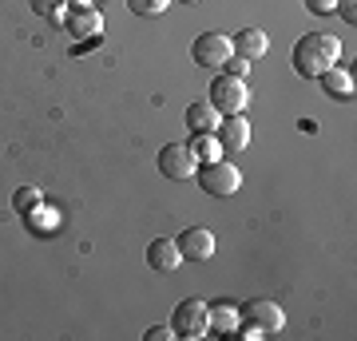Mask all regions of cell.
I'll use <instances>...</instances> for the list:
<instances>
[{
	"mask_svg": "<svg viewBox=\"0 0 357 341\" xmlns=\"http://www.w3.org/2000/svg\"><path fill=\"white\" fill-rule=\"evenodd\" d=\"M342 56V40L330 32H306V36L294 44V72L306 79H318L326 68H333Z\"/></svg>",
	"mask_w": 357,
	"mask_h": 341,
	"instance_id": "1",
	"label": "cell"
},
{
	"mask_svg": "<svg viewBox=\"0 0 357 341\" xmlns=\"http://www.w3.org/2000/svg\"><path fill=\"white\" fill-rule=\"evenodd\" d=\"M286 329V310L278 302H270V298H255V302H246L238 310V333L243 338H274Z\"/></svg>",
	"mask_w": 357,
	"mask_h": 341,
	"instance_id": "2",
	"label": "cell"
},
{
	"mask_svg": "<svg viewBox=\"0 0 357 341\" xmlns=\"http://www.w3.org/2000/svg\"><path fill=\"white\" fill-rule=\"evenodd\" d=\"M195 179H199V187L206 190V195H215V199H227V195H234V190L243 187V171L230 163V159H211V163H199L195 167Z\"/></svg>",
	"mask_w": 357,
	"mask_h": 341,
	"instance_id": "3",
	"label": "cell"
},
{
	"mask_svg": "<svg viewBox=\"0 0 357 341\" xmlns=\"http://www.w3.org/2000/svg\"><path fill=\"white\" fill-rule=\"evenodd\" d=\"M211 107H215L218 115H238L250 103V88H246L243 76H230V72H222V76H215V84H211Z\"/></svg>",
	"mask_w": 357,
	"mask_h": 341,
	"instance_id": "4",
	"label": "cell"
},
{
	"mask_svg": "<svg viewBox=\"0 0 357 341\" xmlns=\"http://www.w3.org/2000/svg\"><path fill=\"white\" fill-rule=\"evenodd\" d=\"M195 167H199V159H195V151L187 143H167V147H159V175L163 179L187 183L195 175Z\"/></svg>",
	"mask_w": 357,
	"mask_h": 341,
	"instance_id": "5",
	"label": "cell"
},
{
	"mask_svg": "<svg viewBox=\"0 0 357 341\" xmlns=\"http://www.w3.org/2000/svg\"><path fill=\"white\" fill-rule=\"evenodd\" d=\"M171 329H175V338H183V341H195V338H203V333H211V329H206V302H199V298L178 302L175 317H171Z\"/></svg>",
	"mask_w": 357,
	"mask_h": 341,
	"instance_id": "6",
	"label": "cell"
},
{
	"mask_svg": "<svg viewBox=\"0 0 357 341\" xmlns=\"http://www.w3.org/2000/svg\"><path fill=\"white\" fill-rule=\"evenodd\" d=\"M64 32L76 40V48H84V44H100L103 40L100 8H72V13L64 16Z\"/></svg>",
	"mask_w": 357,
	"mask_h": 341,
	"instance_id": "7",
	"label": "cell"
},
{
	"mask_svg": "<svg viewBox=\"0 0 357 341\" xmlns=\"http://www.w3.org/2000/svg\"><path fill=\"white\" fill-rule=\"evenodd\" d=\"M230 56H234V52H230V36H222V32H203V36H195V44H191V60L199 63V68H222Z\"/></svg>",
	"mask_w": 357,
	"mask_h": 341,
	"instance_id": "8",
	"label": "cell"
},
{
	"mask_svg": "<svg viewBox=\"0 0 357 341\" xmlns=\"http://www.w3.org/2000/svg\"><path fill=\"white\" fill-rule=\"evenodd\" d=\"M215 139L218 147H222V155H238L250 147V119H246L243 112L238 115H222L215 127Z\"/></svg>",
	"mask_w": 357,
	"mask_h": 341,
	"instance_id": "9",
	"label": "cell"
},
{
	"mask_svg": "<svg viewBox=\"0 0 357 341\" xmlns=\"http://www.w3.org/2000/svg\"><path fill=\"white\" fill-rule=\"evenodd\" d=\"M178 254H183V262L191 258V262H206V258H215V234L206 227H187L183 234L175 238Z\"/></svg>",
	"mask_w": 357,
	"mask_h": 341,
	"instance_id": "10",
	"label": "cell"
},
{
	"mask_svg": "<svg viewBox=\"0 0 357 341\" xmlns=\"http://www.w3.org/2000/svg\"><path fill=\"white\" fill-rule=\"evenodd\" d=\"M230 52H234L238 60L255 63V60H262V56L270 52V36L262 32V28H243V32L230 36Z\"/></svg>",
	"mask_w": 357,
	"mask_h": 341,
	"instance_id": "11",
	"label": "cell"
},
{
	"mask_svg": "<svg viewBox=\"0 0 357 341\" xmlns=\"http://www.w3.org/2000/svg\"><path fill=\"white\" fill-rule=\"evenodd\" d=\"M147 266L159 270V274H175L178 266H183V254H178L175 238H155L147 246Z\"/></svg>",
	"mask_w": 357,
	"mask_h": 341,
	"instance_id": "12",
	"label": "cell"
},
{
	"mask_svg": "<svg viewBox=\"0 0 357 341\" xmlns=\"http://www.w3.org/2000/svg\"><path fill=\"white\" fill-rule=\"evenodd\" d=\"M206 329H211V333H218V338L238 333V305H230V302L206 305Z\"/></svg>",
	"mask_w": 357,
	"mask_h": 341,
	"instance_id": "13",
	"label": "cell"
},
{
	"mask_svg": "<svg viewBox=\"0 0 357 341\" xmlns=\"http://www.w3.org/2000/svg\"><path fill=\"white\" fill-rule=\"evenodd\" d=\"M318 79H321V88H326V96H333V100H349V96H354V72H349V68H337V63H333V68H326Z\"/></svg>",
	"mask_w": 357,
	"mask_h": 341,
	"instance_id": "14",
	"label": "cell"
},
{
	"mask_svg": "<svg viewBox=\"0 0 357 341\" xmlns=\"http://www.w3.org/2000/svg\"><path fill=\"white\" fill-rule=\"evenodd\" d=\"M218 119H222V115H218L206 100H203V103H191V107H187V127H191V131H215Z\"/></svg>",
	"mask_w": 357,
	"mask_h": 341,
	"instance_id": "15",
	"label": "cell"
},
{
	"mask_svg": "<svg viewBox=\"0 0 357 341\" xmlns=\"http://www.w3.org/2000/svg\"><path fill=\"white\" fill-rule=\"evenodd\" d=\"M187 147L195 151V159H199V163H211V159H218V155H222V147H218V139H215V131H195Z\"/></svg>",
	"mask_w": 357,
	"mask_h": 341,
	"instance_id": "16",
	"label": "cell"
},
{
	"mask_svg": "<svg viewBox=\"0 0 357 341\" xmlns=\"http://www.w3.org/2000/svg\"><path fill=\"white\" fill-rule=\"evenodd\" d=\"M24 218H28V230H36V234H56L60 230V215L52 206H44V202H40L36 211H28Z\"/></svg>",
	"mask_w": 357,
	"mask_h": 341,
	"instance_id": "17",
	"label": "cell"
},
{
	"mask_svg": "<svg viewBox=\"0 0 357 341\" xmlns=\"http://www.w3.org/2000/svg\"><path fill=\"white\" fill-rule=\"evenodd\" d=\"M32 13H40V16H48L52 24H64V0H32Z\"/></svg>",
	"mask_w": 357,
	"mask_h": 341,
	"instance_id": "18",
	"label": "cell"
},
{
	"mask_svg": "<svg viewBox=\"0 0 357 341\" xmlns=\"http://www.w3.org/2000/svg\"><path fill=\"white\" fill-rule=\"evenodd\" d=\"M40 202H44V199H40V190H36V187H20V190L13 195V206L20 211V215H28V211H36Z\"/></svg>",
	"mask_w": 357,
	"mask_h": 341,
	"instance_id": "19",
	"label": "cell"
},
{
	"mask_svg": "<svg viewBox=\"0 0 357 341\" xmlns=\"http://www.w3.org/2000/svg\"><path fill=\"white\" fill-rule=\"evenodd\" d=\"M171 0H128V8L135 16H163Z\"/></svg>",
	"mask_w": 357,
	"mask_h": 341,
	"instance_id": "20",
	"label": "cell"
},
{
	"mask_svg": "<svg viewBox=\"0 0 357 341\" xmlns=\"http://www.w3.org/2000/svg\"><path fill=\"white\" fill-rule=\"evenodd\" d=\"M333 8H337V0H306V13L314 16H330Z\"/></svg>",
	"mask_w": 357,
	"mask_h": 341,
	"instance_id": "21",
	"label": "cell"
},
{
	"mask_svg": "<svg viewBox=\"0 0 357 341\" xmlns=\"http://www.w3.org/2000/svg\"><path fill=\"white\" fill-rule=\"evenodd\" d=\"M333 13H342L345 24H354V20H357V4H354V0H337V8H333Z\"/></svg>",
	"mask_w": 357,
	"mask_h": 341,
	"instance_id": "22",
	"label": "cell"
},
{
	"mask_svg": "<svg viewBox=\"0 0 357 341\" xmlns=\"http://www.w3.org/2000/svg\"><path fill=\"white\" fill-rule=\"evenodd\" d=\"M246 68H250V63L238 60V56H230V60L222 63V72H230V76H246Z\"/></svg>",
	"mask_w": 357,
	"mask_h": 341,
	"instance_id": "23",
	"label": "cell"
},
{
	"mask_svg": "<svg viewBox=\"0 0 357 341\" xmlns=\"http://www.w3.org/2000/svg\"><path fill=\"white\" fill-rule=\"evenodd\" d=\"M171 338H175V329L171 326H151L147 329V341H171Z\"/></svg>",
	"mask_w": 357,
	"mask_h": 341,
	"instance_id": "24",
	"label": "cell"
},
{
	"mask_svg": "<svg viewBox=\"0 0 357 341\" xmlns=\"http://www.w3.org/2000/svg\"><path fill=\"white\" fill-rule=\"evenodd\" d=\"M64 4H72V8H96L100 0H64Z\"/></svg>",
	"mask_w": 357,
	"mask_h": 341,
	"instance_id": "25",
	"label": "cell"
},
{
	"mask_svg": "<svg viewBox=\"0 0 357 341\" xmlns=\"http://www.w3.org/2000/svg\"><path fill=\"white\" fill-rule=\"evenodd\" d=\"M178 4H199V0H178Z\"/></svg>",
	"mask_w": 357,
	"mask_h": 341,
	"instance_id": "26",
	"label": "cell"
}]
</instances>
